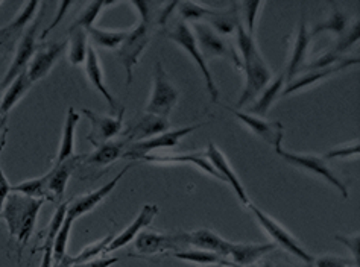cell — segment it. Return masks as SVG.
<instances>
[{"instance_id":"cell-48","label":"cell","mask_w":360,"mask_h":267,"mask_svg":"<svg viewBox=\"0 0 360 267\" xmlns=\"http://www.w3.org/2000/svg\"><path fill=\"white\" fill-rule=\"evenodd\" d=\"M40 267H53L52 249H43V256H41Z\"/></svg>"},{"instance_id":"cell-49","label":"cell","mask_w":360,"mask_h":267,"mask_svg":"<svg viewBox=\"0 0 360 267\" xmlns=\"http://www.w3.org/2000/svg\"><path fill=\"white\" fill-rule=\"evenodd\" d=\"M248 267H293V266H283V264H276L272 261H259V263H255Z\"/></svg>"},{"instance_id":"cell-21","label":"cell","mask_w":360,"mask_h":267,"mask_svg":"<svg viewBox=\"0 0 360 267\" xmlns=\"http://www.w3.org/2000/svg\"><path fill=\"white\" fill-rule=\"evenodd\" d=\"M82 155L72 157L65 159L61 164H53L52 170L47 171V192H49V200L61 199L68 188V183L72 176V174L77 170L78 166H81Z\"/></svg>"},{"instance_id":"cell-47","label":"cell","mask_w":360,"mask_h":267,"mask_svg":"<svg viewBox=\"0 0 360 267\" xmlns=\"http://www.w3.org/2000/svg\"><path fill=\"white\" fill-rule=\"evenodd\" d=\"M69 6H70V2H64V4H61V5H60V11H58V17H56V20H55V23H53V25H51L49 27H46V30L43 31V34L40 35V38H41V40H44V38L47 37V34H49V32H51V31L53 30V27L56 26V23H58V22L61 20V17L64 15V13H65V11H68V8H69Z\"/></svg>"},{"instance_id":"cell-42","label":"cell","mask_w":360,"mask_h":267,"mask_svg":"<svg viewBox=\"0 0 360 267\" xmlns=\"http://www.w3.org/2000/svg\"><path fill=\"white\" fill-rule=\"evenodd\" d=\"M359 141H353L352 145H344V146H336L330 152L322 157L324 159H333V158H352L354 155H359Z\"/></svg>"},{"instance_id":"cell-18","label":"cell","mask_w":360,"mask_h":267,"mask_svg":"<svg viewBox=\"0 0 360 267\" xmlns=\"http://www.w3.org/2000/svg\"><path fill=\"white\" fill-rule=\"evenodd\" d=\"M226 110H230L234 116L239 119L240 123H243L246 128H250V131L254 134V136H257L263 141H266L268 145L276 148V150L281 149L284 128L280 122H268L264 119L251 116L248 112H242L239 110H234L230 107H226Z\"/></svg>"},{"instance_id":"cell-33","label":"cell","mask_w":360,"mask_h":267,"mask_svg":"<svg viewBox=\"0 0 360 267\" xmlns=\"http://www.w3.org/2000/svg\"><path fill=\"white\" fill-rule=\"evenodd\" d=\"M175 259L188 261V263H196V264H202V266H212V264H225V266H236L230 260L224 259V256L202 251V249H193V251H179L174 254Z\"/></svg>"},{"instance_id":"cell-26","label":"cell","mask_w":360,"mask_h":267,"mask_svg":"<svg viewBox=\"0 0 360 267\" xmlns=\"http://www.w3.org/2000/svg\"><path fill=\"white\" fill-rule=\"evenodd\" d=\"M188 243L196 246V249L213 252L229 260V251H230L231 242L225 240V238H222L219 234H216L212 230H207V228L188 233Z\"/></svg>"},{"instance_id":"cell-19","label":"cell","mask_w":360,"mask_h":267,"mask_svg":"<svg viewBox=\"0 0 360 267\" xmlns=\"http://www.w3.org/2000/svg\"><path fill=\"white\" fill-rule=\"evenodd\" d=\"M157 214H158V207L154 204H146L143 208H141L139 216L131 222V225L125 228V230H123L119 235L112 238L111 243L107 246L105 254L115 252L120 249V247L129 245L132 240H136V237L141 233V230H145L146 226H149L154 222Z\"/></svg>"},{"instance_id":"cell-37","label":"cell","mask_w":360,"mask_h":267,"mask_svg":"<svg viewBox=\"0 0 360 267\" xmlns=\"http://www.w3.org/2000/svg\"><path fill=\"white\" fill-rule=\"evenodd\" d=\"M112 238H115V237H112V234H108V235H105L103 238H101V240L94 242V243H91L89 246H85L84 249L77 256H70L72 266L73 264H78V263L89 261V260H93V259H98L101 254H105L107 246L111 243Z\"/></svg>"},{"instance_id":"cell-16","label":"cell","mask_w":360,"mask_h":267,"mask_svg":"<svg viewBox=\"0 0 360 267\" xmlns=\"http://www.w3.org/2000/svg\"><path fill=\"white\" fill-rule=\"evenodd\" d=\"M129 169H131V164L125 166V169H122L119 174L112 178V181H110V183H107L105 185H102L101 188L94 190V192H91L89 195H84V196H79L77 199L70 200L69 208H68V217L72 219V221L75 222L81 216L93 211V209L96 208L103 199L110 196V193L116 188V185L120 183V179L125 176V174Z\"/></svg>"},{"instance_id":"cell-6","label":"cell","mask_w":360,"mask_h":267,"mask_svg":"<svg viewBox=\"0 0 360 267\" xmlns=\"http://www.w3.org/2000/svg\"><path fill=\"white\" fill-rule=\"evenodd\" d=\"M250 211L254 214L255 221L259 222V225L263 228L264 233H266L276 246L283 247L284 251L289 252L290 255L297 256L301 261H304L306 264H314L315 256L309 254L304 246H302L295 237H293L286 228L280 225L276 219H272L269 214L262 211L260 208L255 207L254 204H248Z\"/></svg>"},{"instance_id":"cell-22","label":"cell","mask_w":360,"mask_h":267,"mask_svg":"<svg viewBox=\"0 0 360 267\" xmlns=\"http://www.w3.org/2000/svg\"><path fill=\"white\" fill-rule=\"evenodd\" d=\"M169 128H170L169 119L158 117V116H154V114H145L143 117H140L136 123H132V125L128 128L125 141L127 145L143 141L150 137L158 136V134L169 131Z\"/></svg>"},{"instance_id":"cell-41","label":"cell","mask_w":360,"mask_h":267,"mask_svg":"<svg viewBox=\"0 0 360 267\" xmlns=\"http://www.w3.org/2000/svg\"><path fill=\"white\" fill-rule=\"evenodd\" d=\"M314 264L315 267H359V263L354 260H348L338 255H324L315 260Z\"/></svg>"},{"instance_id":"cell-44","label":"cell","mask_w":360,"mask_h":267,"mask_svg":"<svg viewBox=\"0 0 360 267\" xmlns=\"http://www.w3.org/2000/svg\"><path fill=\"white\" fill-rule=\"evenodd\" d=\"M359 35H360V27H359V22H356V25L352 26V30L347 34L345 38L339 41V44L335 47V51L340 55H344L347 52V49H349L356 41H359Z\"/></svg>"},{"instance_id":"cell-27","label":"cell","mask_w":360,"mask_h":267,"mask_svg":"<svg viewBox=\"0 0 360 267\" xmlns=\"http://www.w3.org/2000/svg\"><path fill=\"white\" fill-rule=\"evenodd\" d=\"M127 141L120 140V141H108L105 145H102L96 148V150L93 152L91 155L84 157L81 164L82 166H89V167H108L110 164L115 163L119 158L123 157V152L127 149Z\"/></svg>"},{"instance_id":"cell-32","label":"cell","mask_w":360,"mask_h":267,"mask_svg":"<svg viewBox=\"0 0 360 267\" xmlns=\"http://www.w3.org/2000/svg\"><path fill=\"white\" fill-rule=\"evenodd\" d=\"M11 193H18L32 199H49V192H47V176L43 175L40 178L26 179L18 183L17 185H11Z\"/></svg>"},{"instance_id":"cell-52","label":"cell","mask_w":360,"mask_h":267,"mask_svg":"<svg viewBox=\"0 0 360 267\" xmlns=\"http://www.w3.org/2000/svg\"><path fill=\"white\" fill-rule=\"evenodd\" d=\"M205 267H239V266H225V264H212V266H205Z\"/></svg>"},{"instance_id":"cell-50","label":"cell","mask_w":360,"mask_h":267,"mask_svg":"<svg viewBox=\"0 0 360 267\" xmlns=\"http://www.w3.org/2000/svg\"><path fill=\"white\" fill-rule=\"evenodd\" d=\"M53 267H72V260H70V255H65L64 259H61L60 261L53 263Z\"/></svg>"},{"instance_id":"cell-20","label":"cell","mask_w":360,"mask_h":267,"mask_svg":"<svg viewBox=\"0 0 360 267\" xmlns=\"http://www.w3.org/2000/svg\"><path fill=\"white\" fill-rule=\"evenodd\" d=\"M357 64H359V58H347L345 61L339 63L336 65L327 67V69L302 72V74L300 76V78L293 79L289 84H286V87H284V90L281 91L283 96H289V94L295 93V91H300L302 89H309V87H311V85H315V84H318L321 81L327 79L328 76L335 74V73H339L340 70H345V69H348V67L357 65Z\"/></svg>"},{"instance_id":"cell-39","label":"cell","mask_w":360,"mask_h":267,"mask_svg":"<svg viewBox=\"0 0 360 267\" xmlns=\"http://www.w3.org/2000/svg\"><path fill=\"white\" fill-rule=\"evenodd\" d=\"M107 5L108 4H105V2H93L89 6H85V9L79 14V17L70 26V30H84V31L90 30L94 20H96L98 15L101 14L103 6H107Z\"/></svg>"},{"instance_id":"cell-9","label":"cell","mask_w":360,"mask_h":267,"mask_svg":"<svg viewBox=\"0 0 360 267\" xmlns=\"http://www.w3.org/2000/svg\"><path fill=\"white\" fill-rule=\"evenodd\" d=\"M202 125H191V126H183L178 129H169L163 134H158L155 137H150L148 140L139 141V143H131L127 146L125 152H123V158H131V159H141L145 155L154 154L155 150L160 149H170L175 148L181 138H184L188 134L195 132L200 129Z\"/></svg>"},{"instance_id":"cell-14","label":"cell","mask_w":360,"mask_h":267,"mask_svg":"<svg viewBox=\"0 0 360 267\" xmlns=\"http://www.w3.org/2000/svg\"><path fill=\"white\" fill-rule=\"evenodd\" d=\"M65 47H68V40L52 41L41 47H37L32 60L26 69V74L30 76L32 84L44 79L46 76L49 74L52 67L60 60V56L65 51Z\"/></svg>"},{"instance_id":"cell-15","label":"cell","mask_w":360,"mask_h":267,"mask_svg":"<svg viewBox=\"0 0 360 267\" xmlns=\"http://www.w3.org/2000/svg\"><path fill=\"white\" fill-rule=\"evenodd\" d=\"M204 154L208 159V163H210L213 166V169L216 170V174L221 176L222 183H226L231 185V188L234 190V193L239 197L240 202L243 205L251 204V200L248 197V193H246L242 181L239 179L238 174H236L234 169L229 163V159H226V157L224 155V152H221L219 148H217L214 143H208Z\"/></svg>"},{"instance_id":"cell-46","label":"cell","mask_w":360,"mask_h":267,"mask_svg":"<svg viewBox=\"0 0 360 267\" xmlns=\"http://www.w3.org/2000/svg\"><path fill=\"white\" fill-rule=\"evenodd\" d=\"M116 263H119L117 256H98V259L73 264L72 267H111Z\"/></svg>"},{"instance_id":"cell-45","label":"cell","mask_w":360,"mask_h":267,"mask_svg":"<svg viewBox=\"0 0 360 267\" xmlns=\"http://www.w3.org/2000/svg\"><path fill=\"white\" fill-rule=\"evenodd\" d=\"M336 240L339 243H342L344 246H347L349 252L353 255V260L356 263H359V255H360V237L359 234H353V235H335Z\"/></svg>"},{"instance_id":"cell-23","label":"cell","mask_w":360,"mask_h":267,"mask_svg":"<svg viewBox=\"0 0 360 267\" xmlns=\"http://www.w3.org/2000/svg\"><path fill=\"white\" fill-rule=\"evenodd\" d=\"M141 161H146V163H153V164H193L198 169L205 171L207 175L222 181L221 176L216 174L213 166L208 163L204 152H193V154H174V155L149 154L141 158Z\"/></svg>"},{"instance_id":"cell-3","label":"cell","mask_w":360,"mask_h":267,"mask_svg":"<svg viewBox=\"0 0 360 267\" xmlns=\"http://www.w3.org/2000/svg\"><path fill=\"white\" fill-rule=\"evenodd\" d=\"M166 35L170 41L176 43L183 51H186L188 55H191V58L195 61L198 69H200L202 73V78L205 81L207 90H208V94H210L212 102L216 103L217 100H219V90H217V87H216L213 74H212L210 69H208V64L204 61L202 55L200 52V47H198L196 38L192 32L191 25H188L187 22H183V20H176L166 31Z\"/></svg>"},{"instance_id":"cell-51","label":"cell","mask_w":360,"mask_h":267,"mask_svg":"<svg viewBox=\"0 0 360 267\" xmlns=\"http://www.w3.org/2000/svg\"><path fill=\"white\" fill-rule=\"evenodd\" d=\"M5 122L4 119H0V140L6 137V128H5Z\"/></svg>"},{"instance_id":"cell-10","label":"cell","mask_w":360,"mask_h":267,"mask_svg":"<svg viewBox=\"0 0 360 267\" xmlns=\"http://www.w3.org/2000/svg\"><path fill=\"white\" fill-rule=\"evenodd\" d=\"M277 154L286 161V163L300 169H304L307 171H311V174L326 179L328 184L333 185L338 192L342 195L344 199H348V187L335 175V171L327 166L326 159L322 157L310 155V154H293V152L284 150V149H278Z\"/></svg>"},{"instance_id":"cell-24","label":"cell","mask_w":360,"mask_h":267,"mask_svg":"<svg viewBox=\"0 0 360 267\" xmlns=\"http://www.w3.org/2000/svg\"><path fill=\"white\" fill-rule=\"evenodd\" d=\"M276 245H257V243H233L230 245L229 251V260L239 266V267H248L255 263L262 261L264 256L271 254L276 249Z\"/></svg>"},{"instance_id":"cell-38","label":"cell","mask_w":360,"mask_h":267,"mask_svg":"<svg viewBox=\"0 0 360 267\" xmlns=\"http://www.w3.org/2000/svg\"><path fill=\"white\" fill-rule=\"evenodd\" d=\"M347 30V17L344 13H340L339 9H335L333 14H331L327 20L322 23H318L314 31H311V37H315L321 32H333L336 35L344 34Z\"/></svg>"},{"instance_id":"cell-8","label":"cell","mask_w":360,"mask_h":267,"mask_svg":"<svg viewBox=\"0 0 360 267\" xmlns=\"http://www.w3.org/2000/svg\"><path fill=\"white\" fill-rule=\"evenodd\" d=\"M150 22H141L128 31V35L117 47V58L120 60L127 74V85L134 79V69L150 41Z\"/></svg>"},{"instance_id":"cell-5","label":"cell","mask_w":360,"mask_h":267,"mask_svg":"<svg viewBox=\"0 0 360 267\" xmlns=\"http://www.w3.org/2000/svg\"><path fill=\"white\" fill-rule=\"evenodd\" d=\"M44 8L46 4H41L39 13L34 17V20L31 22V25L26 27L25 32L22 34L20 40H18V46H17V52L14 60L9 65V69L5 74L4 81L0 82V91L4 89H6L9 84H11L18 74H22L23 72H26L27 69V64L31 63L32 56L37 51V37H39V30H40V25L43 20V14H44Z\"/></svg>"},{"instance_id":"cell-13","label":"cell","mask_w":360,"mask_h":267,"mask_svg":"<svg viewBox=\"0 0 360 267\" xmlns=\"http://www.w3.org/2000/svg\"><path fill=\"white\" fill-rule=\"evenodd\" d=\"M41 4L39 2H27L22 6L20 13L17 14L13 22L6 26L0 27V56H4L15 46V41L20 40L22 34L27 26L31 25L34 17L39 13Z\"/></svg>"},{"instance_id":"cell-7","label":"cell","mask_w":360,"mask_h":267,"mask_svg":"<svg viewBox=\"0 0 360 267\" xmlns=\"http://www.w3.org/2000/svg\"><path fill=\"white\" fill-rule=\"evenodd\" d=\"M179 99V93L175 85L167 78L163 64L160 61L154 67V84L149 102L146 105V114H154L158 117L169 119L170 112L174 111Z\"/></svg>"},{"instance_id":"cell-36","label":"cell","mask_w":360,"mask_h":267,"mask_svg":"<svg viewBox=\"0 0 360 267\" xmlns=\"http://www.w3.org/2000/svg\"><path fill=\"white\" fill-rule=\"evenodd\" d=\"M72 225H73L72 219L65 216L61 230L58 231V234H56L55 240H53V246H52L53 263L60 261L61 259H64L65 255H68V243H69V237H70V231H72Z\"/></svg>"},{"instance_id":"cell-12","label":"cell","mask_w":360,"mask_h":267,"mask_svg":"<svg viewBox=\"0 0 360 267\" xmlns=\"http://www.w3.org/2000/svg\"><path fill=\"white\" fill-rule=\"evenodd\" d=\"M81 111L91 125L87 140L94 148H99L111 141L123 129V114H125V108H120L117 116H102V114L94 112L89 108H82Z\"/></svg>"},{"instance_id":"cell-11","label":"cell","mask_w":360,"mask_h":267,"mask_svg":"<svg viewBox=\"0 0 360 267\" xmlns=\"http://www.w3.org/2000/svg\"><path fill=\"white\" fill-rule=\"evenodd\" d=\"M188 233L176 234H158V233H140L136 237V251L140 255H157L172 251H186L188 246Z\"/></svg>"},{"instance_id":"cell-28","label":"cell","mask_w":360,"mask_h":267,"mask_svg":"<svg viewBox=\"0 0 360 267\" xmlns=\"http://www.w3.org/2000/svg\"><path fill=\"white\" fill-rule=\"evenodd\" d=\"M32 87V81L30 79V76L23 72L22 74H18L17 78L8 85L5 89V94L0 98V119L6 120V116L9 114L15 105L22 100L25 94L31 90Z\"/></svg>"},{"instance_id":"cell-17","label":"cell","mask_w":360,"mask_h":267,"mask_svg":"<svg viewBox=\"0 0 360 267\" xmlns=\"http://www.w3.org/2000/svg\"><path fill=\"white\" fill-rule=\"evenodd\" d=\"M311 38L314 37H311V34L309 31V26H307L306 8L302 6L298 31L295 35V41H293L290 56H289V63H288V69H286V73H284V76H286V84L295 79V76L300 73L301 67L306 64Z\"/></svg>"},{"instance_id":"cell-1","label":"cell","mask_w":360,"mask_h":267,"mask_svg":"<svg viewBox=\"0 0 360 267\" xmlns=\"http://www.w3.org/2000/svg\"><path fill=\"white\" fill-rule=\"evenodd\" d=\"M234 35L242 64L240 69L245 73V85L238 100V108H240L245 107L246 103L257 99L259 94L264 90V87L272 81V72L266 61L263 60L259 47L255 44L254 37L246 32L242 20H239Z\"/></svg>"},{"instance_id":"cell-29","label":"cell","mask_w":360,"mask_h":267,"mask_svg":"<svg viewBox=\"0 0 360 267\" xmlns=\"http://www.w3.org/2000/svg\"><path fill=\"white\" fill-rule=\"evenodd\" d=\"M283 87H286V76H284V73L278 74L276 79H272L266 87H264V90L259 94V99L255 100L252 107L250 108L248 114L264 119V116H266L272 105L276 103L277 98L281 94Z\"/></svg>"},{"instance_id":"cell-2","label":"cell","mask_w":360,"mask_h":267,"mask_svg":"<svg viewBox=\"0 0 360 267\" xmlns=\"http://www.w3.org/2000/svg\"><path fill=\"white\" fill-rule=\"evenodd\" d=\"M44 204L43 199H32L18 193H9L2 209V219L8 225L11 240L18 246V254L32 237L40 209Z\"/></svg>"},{"instance_id":"cell-40","label":"cell","mask_w":360,"mask_h":267,"mask_svg":"<svg viewBox=\"0 0 360 267\" xmlns=\"http://www.w3.org/2000/svg\"><path fill=\"white\" fill-rule=\"evenodd\" d=\"M262 6H263L262 2H243V4L239 5V9H242V15L245 17V20H246L245 30L252 37H254L255 18H257Z\"/></svg>"},{"instance_id":"cell-31","label":"cell","mask_w":360,"mask_h":267,"mask_svg":"<svg viewBox=\"0 0 360 267\" xmlns=\"http://www.w3.org/2000/svg\"><path fill=\"white\" fill-rule=\"evenodd\" d=\"M87 31L84 30H69L68 40V56L72 65H79L85 63L87 58Z\"/></svg>"},{"instance_id":"cell-35","label":"cell","mask_w":360,"mask_h":267,"mask_svg":"<svg viewBox=\"0 0 360 267\" xmlns=\"http://www.w3.org/2000/svg\"><path fill=\"white\" fill-rule=\"evenodd\" d=\"M69 202L70 200H65V202L60 204L58 208H56V211L53 213L52 219H51V223L47 226V230L44 231V243L41 245V251L43 249H52L53 246V240L56 234L61 230V226L64 223V219L68 216V208H69Z\"/></svg>"},{"instance_id":"cell-30","label":"cell","mask_w":360,"mask_h":267,"mask_svg":"<svg viewBox=\"0 0 360 267\" xmlns=\"http://www.w3.org/2000/svg\"><path fill=\"white\" fill-rule=\"evenodd\" d=\"M79 122V114L73 108L68 110V116L64 120L63 126V137L58 148V154H56L53 164H61L65 159L75 157V132Z\"/></svg>"},{"instance_id":"cell-25","label":"cell","mask_w":360,"mask_h":267,"mask_svg":"<svg viewBox=\"0 0 360 267\" xmlns=\"http://www.w3.org/2000/svg\"><path fill=\"white\" fill-rule=\"evenodd\" d=\"M85 73H87V78L91 82V85L94 87L101 96L107 100L108 107L111 108V111L117 110V102L115 99V96L110 93L107 84H105V78H103V72H102V65L99 61V56L96 53V51L93 49V46L89 44L87 49V58H85Z\"/></svg>"},{"instance_id":"cell-43","label":"cell","mask_w":360,"mask_h":267,"mask_svg":"<svg viewBox=\"0 0 360 267\" xmlns=\"http://www.w3.org/2000/svg\"><path fill=\"white\" fill-rule=\"evenodd\" d=\"M5 141H6V137L0 140V157H2V150H4V146H5ZM9 193H11V184H9L8 178L5 176L2 163H0V219H2V209H4L5 200H6Z\"/></svg>"},{"instance_id":"cell-4","label":"cell","mask_w":360,"mask_h":267,"mask_svg":"<svg viewBox=\"0 0 360 267\" xmlns=\"http://www.w3.org/2000/svg\"><path fill=\"white\" fill-rule=\"evenodd\" d=\"M188 25L192 27V32L196 38L198 47H200V52L207 64L213 58H226L233 61V64L238 67V69H240L242 64H240L239 53L225 37L219 35L216 31H213L210 26L202 22L188 23Z\"/></svg>"},{"instance_id":"cell-34","label":"cell","mask_w":360,"mask_h":267,"mask_svg":"<svg viewBox=\"0 0 360 267\" xmlns=\"http://www.w3.org/2000/svg\"><path fill=\"white\" fill-rule=\"evenodd\" d=\"M128 35V31H103L98 30V27L91 26L90 30H87V37H90V40L98 44L103 49H116L122 44V41L125 40Z\"/></svg>"}]
</instances>
